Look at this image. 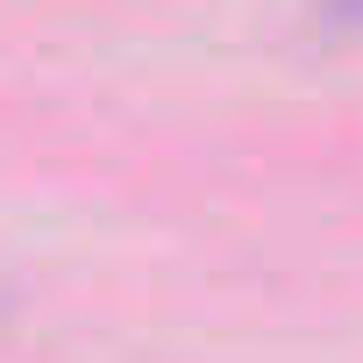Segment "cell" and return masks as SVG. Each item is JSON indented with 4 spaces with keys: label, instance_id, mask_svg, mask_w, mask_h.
Returning <instances> with one entry per match:
<instances>
[]
</instances>
